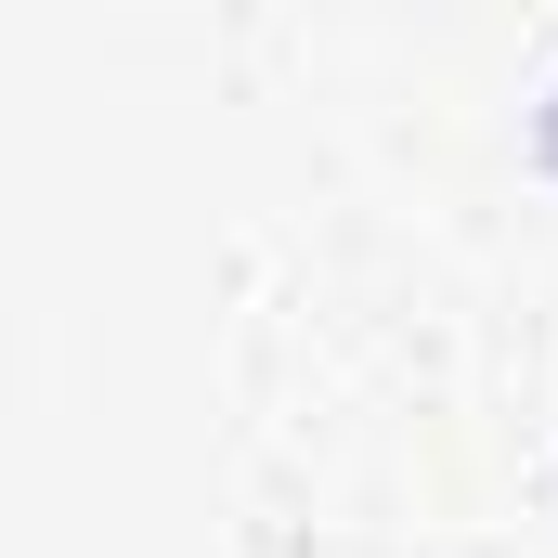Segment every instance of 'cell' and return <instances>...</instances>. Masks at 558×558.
I'll list each match as a JSON object with an SVG mask.
<instances>
[{
    "instance_id": "1",
    "label": "cell",
    "mask_w": 558,
    "mask_h": 558,
    "mask_svg": "<svg viewBox=\"0 0 558 558\" xmlns=\"http://www.w3.org/2000/svg\"><path fill=\"white\" fill-rule=\"evenodd\" d=\"M546 156H558V105H546Z\"/></svg>"
}]
</instances>
